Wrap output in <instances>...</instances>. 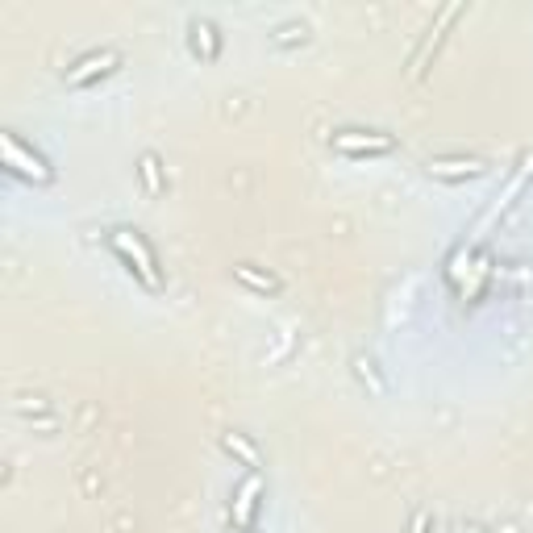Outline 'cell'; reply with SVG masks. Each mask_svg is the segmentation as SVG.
Returning a JSON list of instances; mask_svg holds the SVG:
<instances>
[{"label":"cell","instance_id":"5","mask_svg":"<svg viewBox=\"0 0 533 533\" xmlns=\"http://www.w3.org/2000/svg\"><path fill=\"white\" fill-rule=\"evenodd\" d=\"M533 184V150H529V155H521V163H517V175H513V180H509V188H504L496 200H492V209L484 213V217H479V234H484V230H492V225H500L504 217H509L513 209H517V200L525 196V188Z\"/></svg>","mask_w":533,"mask_h":533},{"label":"cell","instance_id":"6","mask_svg":"<svg viewBox=\"0 0 533 533\" xmlns=\"http://www.w3.org/2000/svg\"><path fill=\"white\" fill-rule=\"evenodd\" d=\"M263 496H267V488H263L259 471H246V479H242V484L230 492V517H234V525L255 529V517H259Z\"/></svg>","mask_w":533,"mask_h":533},{"label":"cell","instance_id":"10","mask_svg":"<svg viewBox=\"0 0 533 533\" xmlns=\"http://www.w3.org/2000/svg\"><path fill=\"white\" fill-rule=\"evenodd\" d=\"M234 279H238V284H246L250 292H259V296H279V292H284V279L271 275V271H259L255 263H238Z\"/></svg>","mask_w":533,"mask_h":533},{"label":"cell","instance_id":"14","mask_svg":"<svg viewBox=\"0 0 533 533\" xmlns=\"http://www.w3.org/2000/svg\"><path fill=\"white\" fill-rule=\"evenodd\" d=\"M413 533H425V513H417V517H413Z\"/></svg>","mask_w":533,"mask_h":533},{"label":"cell","instance_id":"7","mask_svg":"<svg viewBox=\"0 0 533 533\" xmlns=\"http://www.w3.org/2000/svg\"><path fill=\"white\" fill-rule=\"evenodd\" d=\"M117 67H121V50H92V55H84L80 63L67 71V84L71 88H84L92 80H105V75H113Z\"/></svg>","mask_w":533,"mask_h":533},{"label":"cell","instance_id":"11","mask_svg":"<svg viewBox=\"0 0 533 533\" xmlns=\"http://www.w3.org/2000/svg\"><path fill=\"white\" fill-rule=\"evenodd\" d=\"M221 450H225V454H234V459H238L246 471H259V467H263L259 446L250 442L246 434H221Z\"/></svg>","mask_w":533,"mask_h":533},{"label":"cell","instance_id":"8","mask_svg":"<svg viewBox=\"0 0 533 533\" xmlns=\"http://www.w3.org/2000/svg\"><path fill=\"white\" fill-rule=\"evenodd\" d=\"M425 171L434 175V180H484L492 167L484 159H429Z\"/></svg>","mask_w":533,"mask_h":533},{"label":"cell","instance_id":"13","mask_svg":"<svg viewBox=\"0 0 533 533\" xmlns=\"http://www.w3.org/2000/svg\"><path fill=\"white\" fill-rule=\"evenodd\" d=\"M296 38H304V25H300V30H296V25H284V30L275 34V42H296Z\"/></svg>","mask_w":533,"mask_h":533},{"label":"cell","instance_id":"4","mask_svg":"<svg viewBox=\"0 0 533 533\" xmlns=\"http://www.w3.org/2000/svg\"><path fill=\"white\" fill-rule=\"evenodd\" d=\"M329 146L350 159H375V155H392L396 138L384 130H334L329 134Z\"/></svg>","mask_w":533,"mask_h":533},{"label":"cell","instance_id":"16","mask_svg":"<svg viewBox=\"0 0 533 533\" xmlns=\"http://www.w3.org/2000/svg\"><path fill=\"white\" fill-rule=\"evenodd\" d=\"M454 533H484V529H479V525H459Z\"/></svg>","mask_w":533,"mask_h":533},{"label":"cell","instance_id":"15","mask_svg":"<svg viewBox=\"0 0 533 533\" xmlns=\"http://www.w3.org/2000/svg\"><path fill=\"white\" fill-rule=\"evenodd\" d=\"M225 533H259V529H246V525H234L230 521V529H225Z\"/></svg>","mask_w":533,"mask_h":533},{"label":"cell","instance_id":"3","mask_svg":"<svg viewBox=\"0 0 533 533\" xmlns=\"http://www.w3.org/2000/svg\"><path fill=\"white\" fill-rule=\"evenodd\" d=\"M467 13V5H446L434 21H429V30H425V38H421V46L413 50V59H409V80H425V71L434 67V59H438V50H442V42H446V34H450V25L459 21Z\"/></svg>","mask_w":533,"mask_h":533},{"label":"cell","instance_id":"9","mask_svg":"<svg viewBox=\"0 0 533 533\" xmlns=\"http://www.w3.org/2000/svg\"><path fill=\"white\" fill-rule=\"evenodd\" d=\"M188 42L200 59H217V50H221V34H217V25L209 17H192L188 21Z\"/></svg>","mask_w":533,"mask_h":533},{"label":"cell","instance_id":"12","mask_svg":"<svg viewBox=\"0 0 533 533\" xmlns=\"http://www.w3.org/2000/svg\"><path fill=\"white\" fill-rule=\"evenodd\" d=\"M138 175H142V184H146V192L150 196H163L167 192V180H163V167H159V155H146L138 159Z\"/></svg>","mask_w":533,"mask_h":533},{"label":"cell","instance_id":"2","mask_svg":"<svg viewBox=\"0 0 533 533\" xmlns=\"http://www.w3.org/2000/svg\"><path fill=\"white\" fill-rule=\"evenodd\" d=\"M0 146H5V171L17 175V180L25 184H55V167H50V159L42 155L38 146H30L17 130H5L0 134Z\"/></svg>","mask_w":533,"mask_h":533},{"label":"cell","instance_id":"1","mask_svg":"<svg viewBox=\"0 0 533 533\" xmlns=\"http://www.w3.org/2000/svg\"><path fill=\"white\" fill-rule=\"evenodd\" d=\"M109 250H113L117 263H121L125 271H130L146 292H163V267H159V255H155V246L146 242L142 230H134V225H117V230H109Z\"/></svg>","mask_w":533,"mask_h":533}]
</instances>
